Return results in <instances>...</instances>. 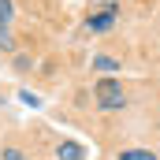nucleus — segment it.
<instances>
[{
    "mask_svg": "<svg viewBox=\"0 0 160 160\" xmlns=\"http://www.w3.org/2000/svg\"><path fill=\"white\" fill-rule=\"evenodd\" d=\"M119 160H157V157H153L149 149H123Z\"/></svg>",
    "mask_w": 160,
    "mask_h": 160,
    "instance_id": "4",
    "label": "nucleus"
},
{
    "mask_svg": "<svg viewBox=\"0 0 160 160\" xmlns=\"http://www.w3.org/2000/svg\"><path fill=\"white\" fill-rule=\"evenodd\" d=\"M93 97H97V108L101 112H119L123 104H127V93H123L119 78H97Z\"/></svg>",
    "mask_w": 160,
    "mask_h": 160,
    "instance_id": "1",
    "label": "nucleus"
},
{
    "mask_svg": "<svg viewBox=\"0 0 160 160\" xmlns=\"http://www.w3.org/2000/svg\"><path fill=\"white\" fill-rule=\"evenodd\" d=\"M56 160H86V145L82 142H60L56 145Z\"/></svg>",
    "mask_w": 160,
    "mask_h": 160,
    "instance_id": "3",
    "label": "nucleus"
},
{
    "mask_svg": "<svg viewBox=\"0 0 160 160\" xmlns=\"http://www.w3.org/2000/svg\"><path fill=\"white\" fill-rule=\"evenodd\" d=\"M116 19H119V8H116V4H108L104 11H97V15H89V19H86V30H89V34H108V30L116 26Z\"/></svg>",
    "mask_w": 160,
    "mask_h": 160,
    "instance_id": "2",
    "label": "nucleus"
},
{
    "mask_svg": "<svg viewBox=\"0 0 160 160\" xmlns=\"http://www.w3.org/2000/svg\"><path fill=\"white\" fill-rule=\"evenodd\" d=\"M0 160H26V157H22V149H15V145H8V149L0 153Z\"/></svg>",
    "mask_w": 160,
    "mask_h": 160,
    "instance_id": "8",
    "label": "nucleus"
},
{
    "mask_svg": "<svg viewBox=\"0 0 160 160\" xmlns=\"http://www.w3.org/2000/svg\"><path fill=\"white\" fill-rule=\"evenodd\" d=\"M11 19H15V4L0 0V26H11Z\"/></svg>",
    "mask_w": 160,
    "mask_h": 160,
    "instance_id": "6",
    "label": "nucleus"
},
{
    "mask_svg": "<svg viewBox=\"0 0 160 160\" xmlns=\"http://www.w3.org/2000/svg\"><path fill=\"white\" fill-rule=\"evenodd\" d=\"M93 71H119V60H112V56H97V60H93Z\"/></svg>",
    "mask_w": 160,
    "mask_h": 160,
    "instance_id": "5",
    "label": "nucleus"
},
{
    "mask_svg": "<svg viewBox=\"0 0 160 160\" xmlns=\"http://www.w3.org/2000/svg\"><path fill=\"white\" fill-rule=\"evenodd\" d=\"M19 101L30 104V108H41V97H38V93H30V89H19Z\"/></svg>",
    "mask_w": 160,
    "mask_h": 160,
    "instance_id": "7",
    "label": "nucleus"
}]
</instances>
